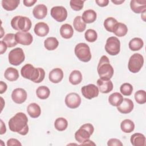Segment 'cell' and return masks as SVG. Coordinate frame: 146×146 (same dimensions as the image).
Masks as SVG:
<instances>
[{"instance_id": "cb8c5ba5", "label": "cell", "mask_w": 146, "mask_h": 146, "mask_svg": "<svg viewBox=\"0 0 146 146\" xmlns=\"http://www.w3.org/2000/svg\"><path fill=\"white\" fill-rule=\"evenodd\" d=\"M82 18L86 23H91L95 21L96 13L94 10L91 9L85 10L82 14Z\"/></svg>"}, {"instance_id": "ee69618b", "label": "cell", "mask_w": 146, "mask_h": 146, "mask_svg": "<svg viewBox=\"0 0 146 146\" xmlns=\"http://www.w3.org/2000/svg\"><path fill=\"white\" fill-rule=\"evenodd\" d=\"M95 2L99 6L104 7L108 5L109 1L108 0H96Z\"/></svg>"}, {"instance_id": "ab89813d", "label": "cell", "mask_w": 146, "mask_h": 146, "mask_svg": "<svg viewBox=\"0 0 146 146\" xmlns=\"http://www.w3.org/2000/svg\"><path fill=\"white\" fill-rule=\"evenodd\" d=\"M120 91L123 95L129 96L132 93L133 87L130 83H124L120 86Z\"/></svg>"}, {"instance_id": "7c38bea8", "label": "cell", "mask_w": 146, "mask_h": 146, "mask_svg": "<svg viewBox=\"0 0 146 146\" xmlns=\"http://www.w3.org/2000/svg\"><path fill=\"white\" fill-rule=\"evenodd\" d=\"M80 103L81 98L75 92L70 93L65 98V104L70 108H76L80 106Z\"/></svg>"}, {"instance_id": "4316f807", "label": "cell", "mask_w": 146, "mask_h": 146, "mask_svg": "<svg viewBox=\"0 0 146 146\" xmlns=\"http://www.w3.org/2000/svg\"><path fill=\"white\" fill-rule=\"evenodd\" d=\"M128 28L127 26L121 22H117L115 25L113 33L119 37H122L127 34Z\"/></svg>"}, {"instance_id": "d6986e66", "label": "cell", "mask_w": 146, "mask_h": 146, "mask_svg": "<svg viewBox=\"0 0 146 146\" xmlns=\"http://www.w3.org/2000/svg\"><path fill=\"white\" fill-rule=\"evenodd\" d=\"M63 78V72L59 68L52 70L48 75L49 80L53 83H58L62 81Z\"/></svg>"}, {"instance_id": "2e32d148", "label": "cell", "mask_w": 146, "mask_h": 146, "mask_svg": "<svg viewBox=\"0 0 146 146\" xmlns=\"http://www.w3.org/2000/svg\"><path fill=\"white\" fill-rule=\"evenodd\" d=\"M130 7L135 13H143L146 11V1L132 0L130 2Z\"/></svg>"}, {"instance_id": "b9f144b4", "label": "cell", "mask_w": 146, "mask_h": 146, "mask_svg": "<svg viewBox=\"0 0 146 146\" xmlns=\"http://www.w3.org/2000/svg\"><path fill=\"white\" fill-rule=\"evenodd\" d=\"M107 145L108 146H122L123 143L121 142L120 140L115 138H112L110 139L108 141Z\"/></svg>"}, {"instance_id": "60d3db41", "label": "cell", "mask_w": 146, "mask_h": 146, "mask_svg": "<svg viewBox=\"0 0 146 146\" xmlns=\"http://www.w3.org/2000/svg\"><path fill=\"white\" fill-rule=\"evenodd\" d=\"M84 2V1L81 0H71L70 1V5L74 10L80 11L83 9Z\"/></svg>"}, {"instance_id": "9a60e30c", "label": "cell", "mask_w": 146, "mask_h": 146, "mask_svg": "<svg viewBox=\"0 0 146 146\" xmlns=\"http://www.w3.org/2000/svg\"><path fill=\"white\" fill-rule=\"evenodd\" d=\"M27 94L26 91L22 88L14 89L11 94L13 100L17 104H22L25 102L27 99Z\"/></svg>"}, {"instance_id": "681fc988", "label": "cell", "mask_w": 146, "mask_h": 146, "mask_svg": "<svg viewBox=\"0 0 146 146\" xmlns=\"http://www.w3.org/2000/svg\"><path fill=\"white\" fill-rule=\"evenodd\" d=\"M80 145H95L96 144L92 141L88 139V140H86L85 141H84L83 143H82V144H80Z\"/></svg>"}, {"instance_id": "f546056e", "label": "cell", "mask_w": 146, "mask_h": 146, "mask_svg": "<svg viewBox=\"0 0 146 146\" xmlns=\"http://www.w3.org/2000/svg\"><path fill=\"white\" fill-rule=\"evenodd\" d=\"M120 128L123 132L125 133H131L135 129V124L129 119H125L121 121Z\"/></svg>"}, {"instance_id": "5bb4252c", "label": "cell", "mask_w": 146, "mask_h": 146, "mask_svg": "<svg viewBox=\"0 0 146 146\" xmlns=\"http://www.w3.org/2000/svg\"><path fill=\"white\" fill-rule=\"evenodd\" d=\"M97 86L99 91L103 94H107L113 90V83L109 79L99 78L97 80Z\"/></svg>"}, {"instance_id": "bcb514c9", "label": "cell", "mask_w": 146, "mask_h": 146, "mask_svg": "<svg viewBox=\"0 0 146 146\" xmlns=\"http://www.w3.org/2000/svg\"><path fill=\"white\" fill-rule=\"evenodd\" d=\"M7 88V84L3 81H1L0 82V94H2L4 93L6 91Z\"/></svg>"}, {"instance_id": "1f68e13d", "label": "cell", "mask_w": 146, "mask_h": 146, "mask_svg": "<svg viewBox=\"0 0 146 146\" xmlns=\"http://www.w3.org/2000/svg\"><path fill=\"white\" fill-rule=\"evenodd\" d=\"M82 80V73L79 70L72 71L69 76V82L73 85L79 84Z\"/></svg>"}, {"instance_id": "ac0fdd59", "label": "cell", "mask_w": 146, "mask_h": 146, "mask_svg": "<svg viewBox=\"0 0 146 146\" xmlns=\"http://www.w3.org/2000/svg\"><path fill=\"white\" fill-rule=\"evenodd\" d=\"M34 17L38 19H42L46 17L47 14V7L43 4H39L33 10Z\"/></svg>"}, {"instance_id": "6da1fadb", "label": "cell", "mask_w": 146, "mask_h": 146, "mask_svg": "<svg viewBox=\"0 0 146 146\" xmlns=\"http://www.w3.org/2000/svg\"><path fill=\"white\" fill-rule=\"evenodd\" d=\"M28 118L23 112L17 113L9 121V129L21 135H26L29 132Z\"/></svg>"}, {"instance_id": "e0dca14e", "label": "cell", "mask_w": 146, "mask_h": 146, "mask_svg": "<svg viewBox=\"0 0 146 146\" xmlns=\"http://www.w3.org/2000/svg\"><path fill=\"white\" fill-rule=\"evenodd\" d=\"M133 102L128 98H123L121 104L117 107V110L121 113L127 114L130 113L133 109Z\"/></svg>"}, {"instance_id": "9c48e42d", "label": "cell", "mask_w": 146, "mask_h": 146, "mask_svg": "<svg viewBox=\"0 0 146 146\" xmlns=\"http://www.w3.org/2000/svg\"><path fill=\"white\" fill-rule=\"evenodd\" d=\"M9 63L14 66L21 64L25 59V56L23 50L20 47H17L11 50L8 55Z\"/></svg>"}, {"instance_id": "52a82bcc", "label": "cell", "mask_w": 146, "mask_h": 146, "mask_svg": "<svg viewBox=\"0 0 146 146\" xmlns=\"http://www.w3.org/2000/svg\"><path fill=\"white\" fill-rule=\"evenodd\" d=\"M144 64V58L139 53L133 54L129 58L128 64V68L132 73L138 72Z\"/></svg>"}, {"instance_id": "d4e9b609", "label": "cell", "mask_w": 146, "mask_h": 146, "mask_svg": "<svg viewBox=\"0 0 146 146\" xmlns=\"http://www.w3.org/2000/svg\"><path fill=\"white\" fill-rule=\"evenodd\" d=\"M4 76L7 80L10 82L15 81L19 78L18 71L15 68L9 67L5 70Z\"/></svg>"}, {"instance_id": "8fae6325", "label": "cell", "mask_w": 146, "mask_h": 146, "mask_svg": "<svg viewBox=\"0 0 146 146\" xmlns=\"http://www.w3.org/2000/svg\"><path fill=\"white\" fill-rule=\"evenodd\" d=\"M81 92L84 98L88 99H91L98 96L99 90L98 87L95 84H89L82 87L81 88Z\"/></svg>"}, {"instance_id": "484cf974", "label": "cell", "mask_w": 146, "mask_h": 146, "mask_svg": "<svg viewBox=\"0 0 146 146\" xmlns=\"http://www.w3.org/2000/svg\"><path fill=\"white\" fill-rule=\"evenodd\" d=\"M19 3V0H2V6L7 11H12L18 6Z\"/></svg>"}, {"instance_id": "d590c367", "label": "cell", "mask_w": 146, "mask_h": 146, "mask_svg": "<svg viewBox=\"0 0 146 146\" xmlns=\"http://www.w3.org/2000/svg\"><path fill=\"white\" fill-rule=\"evenodd\" d=\"M118 22L113 17H108L106 18L104 22V26L106 30L109 32L113 33L115 25Z\"/></svg>"}, {"instance_id": "f6af8a7d", "label": "cell", "mask_w": 146, "mask_h": 146, "mask_svg": "<svg viewBox=\"0 0 146 146\" xmlns=\"http://www.w3.org/2000/svg\"><path fill=\"white\" fill-rule=\"evenodd\" d=\"M37 2L36 0H24L23 3L25 6L27 7H31Z\"/></svg>"}, {"instance_id": "7bdbcfd3", "label": "cell", "mask_w": 146, "mask_h": 146, "mask_svg": "<svg viewBox=\"0 0 146 146\" xmlns=\"http://www.w3.org/2000/svg\"><path fill=\"white\" fill-rule=\"evenodd\" d=\"M21 143L19 141L16 139H10L7 141V146H12V145H21Z\"/></svg>"}, {"instance_id": "836d02e7", "label": "cell", "mask_w": 146, "mask_h": 146, "mask_svg": "<svg viewBox=\"0 0 146 146\" xmlns=\"http://www.w3.org/2000/svg\"><path fill=\"white\" fill-rule=\"evenodd\" d=\"M36 96L40 99H46L48 98L50 94L49 88L44 86L38 87L36 90Z\"/></svg>"}, {"instance_id": "3957f363", "label": "cell", "mask_w": 146, "mask_h": 146, "mask_svg": "<svg viewBox=\"0 0 146 146\" xmlns=\"http://www.w3.org/2000/svg\"><path fill=\"white\" fill-rule=\"evenodd\" d=\"M98 73L100 78L110 79L113 75V68L110 64L108 58L106 56H102L99 60L97 67Z\"/></svg>"}, {"instance_id": "44dd1931", "label": "cell", "mask_w": 146, "mask_h": 146, "mask_svg": "<svg viewBox=\"0 0 146 146\" xmlns=\"http://www.w3.org/2000/svg\"><path fill=\"white\" fill-rule=\"evenodd\" d=\"M131 143L133 146H144L145 145V137L140 133L133 134L130 139Z\"/></svg>"}, {"instance_id": "8992f818", "label": "cell", "mask_w": 146, "mask_h": 146, "mask_svg": "<svg viewBox=\"0 0 146 146\" xmlns=\"http://www.w3.org/2000/svg\"><path fill=\"white\" fill-rule=\"evenodd\" d=\"M75 54L82 62H88L91 59L89 46L85 43H79L75 47Z\"/></svg>"}, {"instance_id": "c3c4849f", "label": "cell", "mask_w": 146, "mask_h": 146, "mask_svg": "<svg viewBox=\"0 0 146 146\" xmlns=\"http://www.w3.org/2000/svg\"><path fill=\"white\" fill-rule=\"evenodd\" d=\"M6 131V128L5 123L2 121V120H1V129H0V134L3 135L4 134Z\"/></svg>"}, {"instance_id": "f1b7e54d", "label": "cell", "mask_w": 146, "mask_h": 146, "mask_svg": "<svg viewBox=\"0 0 146 146\" xmlns=\"http://www.w3.org/2000/svg\"><path fill=\"white\" fill-rule=\"evenodd\" d=\"M123 99V96L119 92H114L108 97V102L112 106H119Z\"/></svg>"}, {"instance_id": "e575fe53", "label": "cell", "mask_w": 146, "mask_h": 146, "mask_svg": "<svg viewBox=\"0 0 146 146\" xmlns=\"http://www.w3.org/2000/svg\"><path fill=\"white\" fill-rule=\"evenodd\" d=\"M54 126L55 129L58 131H63L67 128V120L64 117H58L55 121Z\"/></svg>"}, {"instance_id": "f35d334b", "label": "cell", "mask_w": 146, "mask_h": 146, "mask_svg": "<svg viewBox=\"0 0 146 146\" xmlns=\"http://www.w3.org/2000/svg\"><path fill=\"white\" fill-rule=\"evenodd\" d=\"M84 37L87 41L89 42H94L98 38V34L95 30L93 29H88L85 32Z\"/></svg>"}, {"instance_id": "ba28073f", "label": "cell", "mask_w": 146, "mask_h": 146, "mask_svg": "<svg viewBox=\"0 0 146 146\" xmlns=\"http://www.w3.org/2000/svg\"><path fill=\"white\" fill-rule=\"evenodd\" d=\"M105 50L111 55H116L120 52V42L116 36H110L106 40Z\"/></svg>"}, {"instance_id": "7402d4cb", "label": "cell", "mask_w": 146, "mask_h": 146, "mask_svg": "<svg viewBox=\"0 0 146 146\" xmlns=\"http://www.w3.org/2000/svg\"><path fill=\"white\" fill-rule=\"evenodd\" d=\"M27 111L28 114L32 118H36L39 117L41 113V110L39 106L35 103H30L27 108Z\"/></svg>"}, {"instance_id": "277c9868", "label": "cell", "mask_w": 146, "mask_h": 146, "mask_svg": "<svg viewBox=\"0 0 146 146\" xmlns=\"http://www.w3.org/2000/svg\"><path fill=\"white\" fill-rule=\"evenodd\" d=\"M31 20L26 17L21 15L14 17L11 21V27L19 31L27 32L31 27Z\"/></svg>"}, {"instance_id": "5b68a950", "label": "cell", "mask_w": 146, "mask_h": 146, "mask_svg": "<svg viewBox=\"0 0 146 146\" xmlns=\"http://www.w3.org/2000/svg\"><path fill=\"white\" fill-rule=\"evenodd\" d=\"M94 131V126L90 123L82 125L75 133V140L82 144L86 140L90 139V136Z\"/></svg>"}, {"instance_id": "816d5d0a", "label": "cell", "mask_w": 146, "mask_h": 146, "mask_svg": "<svg viewBox=\"0 0 146 146\" xmlns=\"http://www.w3.org/2000/svg\"><path fill=\"white\" fill-rule=\"evenodd\" d=\"M1 32H2V34H1V36H0V38H2V36H3V28H2V27H1Z\"/></svg>"}, {"instance_id": "30bf717a", "label": "cell", "mask_w": 146, "mask_h": 146, "mask_svg": "<svg viewBox=\"0 0 146 146\" xmlns=\"http://www.w3.org/2000/svg\"><path fill=\"white\" fill-rule=\"evenodd\" d=\"M50 14L51 17L57 22H62L67 17V11L65 7L62 6H54L51 9Z\"/></svg>"}, {"instance_id": "ffe728a7", "label": "cell", "mask_w": 146, "mask_h": 146, "mask_svg": "<svg viewBox=\"0 0 146 146\" xmlns=\"http://www.w3.org/2000/svg\"><path fill=\"white\" fill-rule=\"evenodd\" d=\"M34 30L36 35L43 37L48 34L49 32V27L47 23L43 22H40L37 23L35 25Z\"/></svg>"}, {"instance_id": "83f0119b", "label": "cell", "mask_w": 146, "mask_h": 146, "mask_svg": "<svg viewBox=\"0 0 146 146\" xmlns=\"http://www.w3.org/2000/svg\"><path fill=\"white\" fill-rule=\"evenodd\" d=\"M59 45V42L55 37H48L44 42V47L49 51L54 50Z\"/></svg>"}, {"instance_id": "8d00e7d4", "label": "cell", "mask_w": 146, "mask_h": 146, "mask_svg": "<svg viewBox=\"0 0 146 146\" xmlns=\"http://www.w3.org/2000/svg\"><path fill=\"white\" fill-rule=\"evenodd\" d=\"M2 40L6 44L8 47H14L18 43L15 39V34L13 33L7 34Z\"/></svg>"}, {"instance_id": "603a6c76", "label": "cell", "mask_w": 146, "mask_h": 146, "mask_svg": "<svg viewBox=\"0 0 146 146\" xmlns=\"http://www.w3.org/2000/svg\"><path fill=\"white\" fill-rule=\"evenodd\" d=\"M60 34L62 38L65 39L71 38L74 34V30L71 25L65 23L60 28Z\"/></svg>"}, {"instance_id": "7a4b0ae2", "label": "cell", "mask_w": 146, "mask_h": 146, "mask_svg": "<svg viewBox=\"0 0 146 146\" xmlns=\"http://www.w3.org/2000/svg\"><path fill=\"white\" fill-rule=\"evenodd\" d=\"M21 74L23 78L36 83L42 82L45 76V72L42 68H35L31 64H26L23 66L21 70Z\"/></svg>"}, {"instance_id": "74e56055", "label": "cell", "mask_w": 146, "mask_h": 146, "mask_svg": "<svg viewBox=\"0 0 146 146\" xmlns=\"http://www.w3.org/2000/svg\"><path fill=\"white\" fill-rule=\"evenodd\" d=\"M135 99L136 102L140 104H143L146 102V92L144 90H139L135 94Z\"/></svg>"}, {"instance_id": "4dcf8cb0", "label": "cell", "mask_w": 146, "mask_h": 146, "mask_svg": "<svg viewBox=\"0 0 146 146\" xmlns=\"http://www.w3.org/2000/svg\"><path fill=\"white\" fill-rule=\"evenodd\" d=\"M143 40L140 38H134L129 42V47L133 51L140 50L143 47Z\"/></svg>"}, {"instance_id": "4fadbf2b", "label": "cell", "mask_w": 146, "mask_h": 146, "mask_svg": "<svg viewBox=\"0 0 146 146\" xmlns=\"http://www.w3.org/2000/svg\"><path fill=\"white\" fill-rule=\"evenodd\" d=\"M15 39L18 43L28 46L33 42V38L32 35L29 32L18 31L15 34Z\"/></svg>"}, {"instance_id": "7dc6e473", "label": "cell", "mask_w": 146, "mask_h": 146, "mask_svg": "<svg viewBox=\"0 0 146 146\" xmlns=\"http://www.w3.org/2000/svg\"><path fill=\"white\" fill-rule=\"evenodd\" d=\"M0 47H1V54H3L6 51L7 46L3 40H0Z\"/></svg>"}, {"instance_id": "f907efd6", "label": "cell", "mask_w": 146, "mask_h": 146, "mask_svg": "<svg viewBox=\"0 0 146 146\" xmlns=\"http://www.w3.org/2000/svg\"><path fill=\"white\" fill-rule=\"evenodd\" d=\"M111 2L115 5H120L124 2V0H111Z\"/></svg>"}, {"instance_id": "d6a6232c", "label": "cell", "mask_w": 146, "mask_h": 146, "mask_svg": "<svg viewBox=\"0 0 146 146\" xmlns=\"http://www.w3.org/2000/svg\"><path fill=\"white\" fill-rule=\"evenodd\" d=\"M73 25L75 29L78 32L84 31L86 27V23L83 21L80 16H76L74 18Z\"/></svg>"}]
</instances>
